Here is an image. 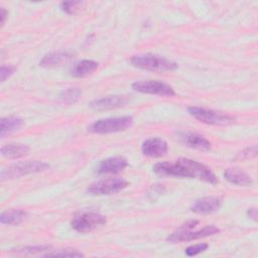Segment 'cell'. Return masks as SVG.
<instances>
[{
	"label": "cell",
	"instance_id": "cell-8",
	"mask_svg": "<svg viewBox=\"0 0 258 258\" xmlns=\"http://www.w3.org/2000/svg\"><path fill=\"white\" fill-rule=\"evenodd\" d=\"M107 222L106 217L94 212H86L76 216L71 221V226L74 230L80 233H87L105 225Z\"/></svg>",
	"mask_w": 258,
	"mask_h": 258
},
{
	"label": "cell",
	"instance_id": "cell-3",
	"mask_svg": "<svg viewBox=\"0 0 258 258\" xmlns=\"http://www.w3.org/2000/svg\"><path fill=\"white\" fill-rule=\"evenodd\" d=\"M50 165L44 161L40 160H27V161H19L13 163L1 170L0 179L2 181L17 178L23 175L37 173L47 170Z\"/></svg>",
	"mask_w": 258,
	"mask_h": 258
},
{
	"label": "cell",
	"instance_id": "cell-20",
	"mask_svg": "<svg viewBox=\"0 0 258 258\" xmlns=\"http://www.w3.org/2000/svg\"><path fill=\"white\" fill-rule=\"evenodd\" d=\"M24 124V121L16 116L4 117L0 121V136L4 138L5 135L19 130Z\"/></svg>",
	"mask_w": 258,
	"mask_h": 258
},
{
	"label": "cell",
	"instance_id": "cell-15",
	"mask_svg": "<svg viewBox=\"0 0 258 258\" xmlns=\"http://www.w3.org/2000/svg\"><path fill=\"white\" fill-rule=\"evenodd\" d=\"M224 177L230 183L239 186H249L253 183L252 178L249 174L238 167H230L224 171Z\"/></svg>",
	"mask_w": 258,
	"mask_h": 258
},
{
	"label": "cell",
	"instance_id": "cell-1",
	"mask_svg": "<svg viewBox=\"0 0 258 258\" xmlns=\"http://www.w3.org/2000/svg\"><path fill=\"white\" fill-rule=\"evenodd\" d=\"M152 169L159 176L196 178L211 184H217L219 182L210 167L189 158H178L174 161L158 162L154 164Z\"/></svg>",
	"mask_w": 258,
	"mask_h": 258
},
{
	"label": "cell",
	"instance_id": "cell-13",
	"mask_svg": "<svg viewBox=\"0 0 258 258\" xmlns=\"http://www.w3.org/2000/svg\"><path fill=\"white\" fill-rule=\"evenodd\" d=\"M180 140L192 149L208 151L212 147V143L203 135L195 132H181L179 133Z\"/></svg>",
	"mask_w": 258,
	"mask_h": 258
},
{
	"label": "cell",
	"instance_id": "cell-10",
	"mask_svg": "<svg viewBox=\"0 0 258 258\" xmlns=\"http://www.w3.org/2000/svg\"><path fill=\"white\" fill-rule=\"evenodd\" d=\"M143 155L151 158H158L164 156L168 151V145L165 140L159 137L147 138L141 145Z\"/></svg>",
	"mask_w": 258,
	"mask_h": 258
},
{
	"label": "cell",
	"instance_id": "cell-11",
	"mask_svg": "<svg viewBox=\"0 0 258 258\" xmlns=\"http://www.w3.org/2000/svg\"><path fill=\"white\" fill-rule=\"evenodd\" d=\"M222 204L223 200L220 197H204L194 202L190 211L200 215H208L217 212Z\"/></svg>",
	"mask_w": 258,
	"mask_h": 258
},
{
	"label": "cell",
	"instance_id": "cell-18",
	"mask_svg": "<svg viewBox=\"0 0 258 258\" xmlns=\"http://www.w3.org/2000/svg\"><path fill=\"white\" fill-rule=\"evenodd\" d=\"M30 151V148L26 144L22 143H9L1 148V154L8 159H17L26 156Z\"/></svg>",
	"mask_w": 258,
	"mask_h": 258
},
{
	"label": "cell",
	"instance_id": "cell-25",
	"mask_svg": "<svg viewBox=\"0 0 258 258\" xmlns=\"http://www.w3.org/2000/svg\"><path fill=\"white\" fill-rule=\"evenodd\" d=\"M209 245L207 243H199V244H196V245H191V246H188L187 248H185L184 250V254L186 256H196L204 251H206L208 249Z\"/></svg>",
	"mask_w": 258,
	"mask_h": 258
},
{
	"label": "cell",
	"instance_id": "cell-28",
	"mask_svg": "<svg viewBox=\"0 0 258 258\" xmlns=\"http://www.w3.org/2000/svg\"><path fill=\"white\" fill-rule=\"evenodd\" d=\"M7 16H8V11L4 8V7H1L0 8V20H1V26L4 25L6 19H7Z\"/></svg>",
	"mask_w": 258,
	"mask_h": 258
},
{
	"label": "cell",
	"instance_id": "cell-22",
	"mask_svg": "<svg viewBox=\"0 0 258 258\" xmlns=\"http://www.w3.org/2000/svg\"><path fill=\"white\" fill-rule=\"evenodd\" d=\"M51 247L48 245H37V246H25L21 248H15L11 249L9 251V254L13 255H33L36 253H41L44 251H50Z\"/></svg>",
	"mask_w": 258,
	"mask_h": 258
},
{
	"label": "cell",
	"instance_id": "cell-26",
	"mask_svg": "<svg viewBox=\"0 0 258 258\" xmlns=\"http://www.w3.org/2000/svg\"><path fill=\"white\" fill-rule=\"evenodd\" d=\"M257 155V146L253 145L250 147H247L243 149L241 152L237 154V158L239 159H248V158H253Z\"/></svg>",
	"mask_w": 258,
	"mask_h": 258
},
{
	"label": "cell",
	"instance_id": "cell-2",
	"mask_svg": "<svg viewBox=\"0 0 258 258\" xmlns=\"http://www.w3.org/2000/svg\"><path fill=\"white\" fill-rule=\"evenodd\" d=\"M130 63L134 68L150 72H173L178 68L175 61L153 53L133 55Z\"/></svg>",
	"mask_w": 258,
	"mask_h": 258
},
{
	"label": "cell",
	"instance_id": "cell-9",
	"mask_svg": "<svg viewBox=\"0 0 258 258\" xmlns=\"http://www.w3.org/2000/svg\"><path fill=\"white\" fill-rule=\"evenodd\" d=\"M132 89L136 92L143 94H150L162 97H173L175 96V92L171 86L156 80H145V81H137L132 83Z\"/></svg>",
	"mask_w": 258,
	"mask_h": 258
},
{
	"label": "cell",
	"instance_id": "cell-4",
	"mask_svg": "<svg viewBox=\"0 0 258 258\" xmlns=\"http://www.w3.org/2000/svg\"><path fill=\"white\" fill-rule=\"evenodd\" d=\"M133 124V118L131 116L121 117H109L94 121L89 127L88 131L95 134H108L124 131L130 128Z\"/></svg>",
	"mask_w": 258,
	"mask_h": 258
},
{
	"label": "cell",
	"instance_id": "cell-14",
	"mask_svg": "<svg viewBox=\"0 0 258 258\" xmlns=\"http://www.w3.org/2000/svg\"><path fill=\"white\" fill-rule=\"evenodd\" d=\"M128 166V161L121 156L109 157L102 160L98 165V173L100 174H109V173H118L124 170Z\"/></svg>",
	"mask_w": 258,
	"mask_h": 258
},
{
	"label": "cell",
	"instance_id": "cell-7",
	"mask_svg": "<svg viewBox=\"0 0 258 258\" xmlns=\"http://www.w3.org/2000/svg\"><path fill=\"white\" fill-rule=\"evenodd\" d=\"M128 184L129 182L123 177H107L91 183L87 191L92 196H109L123 190Z\"/></svg>",
	"mask_w": 258,
	"mask_h": 258
},
{
	"label": "cell",
	"instance_id": "cell-19",
	"mask_svg": "<svg viewBox=\"0 0 258 258\" xmlns=\"http://www.w3.org/2000/svg\"><path fill=\"white\" fill-rule=\"evenodd\" d=\"M27 213L21 209H12L5 211L0 216V223L2 225L17 226L21 224L26 218Z\"/></svg>",
	"mask_w": 258,
	"mask_h": 258
},
{
	"label": "cell",
	"instance_id": "cell-21",
	"mask_svg": "<svg viewBox=\"0 0 258 258\" xmlns=\"http://www.w3.org/2000/svg\"><path fill=\"white\" fill-rule=\"evenodd\" d=\"M82 91L78 87H71L66 90H62L59 94V100L68 105H73L79 101L81 98Z\"/></svg>",
	"mask_w": 258,
	"mask_h": 258
},
{
	"label": "cell",
	"instance_id": "cell-29",
	"mask_svg": "<svg viewBox=\"0 0 258 258\" xmlns=\"http://www.w3.org/2000/svg\"><path fill=\"white\" fill-rule=\"evenodd\" d=\"M247 215L253 221H255V222L257 221V210L255 208H249L247 211Z\"/></svg>",
	"mask_w": 258,
	"mask_h": 258
},
{
	"label": "cell",
	"instance_id": "cell-5",
	"mask_svg": "<svg viewBox=\"0 0 258 258\" xmlns=\"http://www.w3.org/2000/svg\"><path fill=\"white\" fill-rule=\"evenodd\" d=\"M187 112L195 119L209 125L227 126L235 123L236 121V118L234 116L213 109H206L192 106L187 108Z\"/></svg>",
	"mask_w": 258,
	"mask_h": 258
},
{
	"label": "cell",
	"instance_id": "cell-17",
	"mask_svg": "<svg viewBox=\"0 0 258 258\" xmlns=\"http://www.w3.org/2000/svg\"><path fill=\"white\" fill-rule=\"evenodd\" d=\"M99 67V62L93 59H82L77 61L71 69V75L75 78H84L93 74Z\"/></svg>",
	"mask_w": 258,
	"mask_h": 258
},
{
	"label": "cell",
	"instance_id": "cell-27",
	"mask_svg": "<svg viewBox=\"0 0 258 258\" xmlns=\"http://www.w3.org/2000/svg\"><path fill=\"white\" fill-rule=\"evenodd\" d=\"M15 67L13 66H5L2 64L0 68V81L5 82L8 78H10L14 72H15Z\"/></svg>",
	"mask_w": 258,
	"mask_h": 258
},
{
	"label": "cell",
	"instance_id": "cell-6",
	"mask_svg": "<svg viewBox=\"0 0 258 258\" xmlns=\"http://www.w3.org/2000/svg\"><path fill=\"white\" fill-rule=\"evenodd\" d=\"M194 229H183L178 227L174 232L169 234L166 238L168 243H179V242H186V241H194L201 238H206L209 236L216 235L220 232V229L215 225H208L202 229L192 231Z\"/></svg>",
	"mask_w": 258,
	"mask_h": 258
},
{
	"label": "cell",
	"instance_id": "cell-12",
	"mask_svg": "<svg viewBox=\"0 0 258 258\" xmlns=\"http://www.w3.org/2000/svg\"><path fill=\"white\" fill-rule=\"evenodd\" d=\"M128 102H129V99L126 96L111 95V96L95 99L89 104V106L93 110L103 111V110H110V109L122 107L126 105Z\"/></svg>",
	"mask_w": 258,
	"mask_h": 258
},
{
	"label": "cell",
	"instance_id": "cell-23",
	"mask_svg": "<svg viewBox=\"0 0 258 258\" xmlns=\"http://www.w3.org/2000/svg\"><path fill=\"white\" fill-rule=\"evenodd\" d=\"M45 257H84V254L75 249H60L57 251H48L46 254H43Z\"/></svg>",
	"mask_w": 258,
	"mask_h": 258
},
{
	"label": "cell",
	"instance_id": "cell-24",
	"mask_svg": "<svg viewBox=\"0 0 258 258\" xmlns=\"http://www.w3.org/2000/svg\"><path fill=\"white\" fill-rule=\"evenodd\" d=\"M83 5H84V2L82 1H63L60 3V9L68 14H74Z\"/></svg>",
	"mask_w": 258,
	"mask_h": 258
},
{
	"label": "cell",
	"instance_id": "cell-16",
	"mask_svg": "<svg viewBox=\"0 0 258 258\" xmlns=\"http://www.w3.org/2000/svg\"><path fill=\"white\" fill-rule=\"evenodd\" d=\"M72 54L67 51H53L43 55L39 61V66L45 69L60 67L63 63L68 62L72 58Z\"/></svg>",
	"mask_w": 258,
	"mask_h": 258
}]
</instances>
